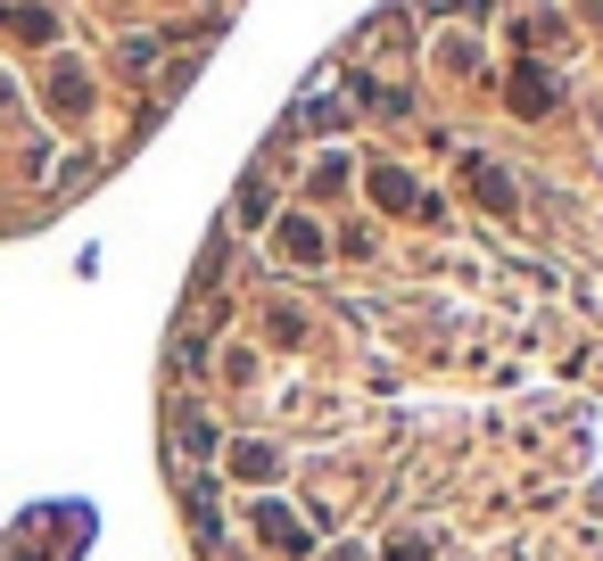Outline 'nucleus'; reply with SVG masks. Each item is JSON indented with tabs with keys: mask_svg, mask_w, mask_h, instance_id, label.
I'll list each match as a JSON object with an SVG mask.
<instances>
[{
	"mask_svg": "<svg viewBox=\"0 0 603 561\" xmlns=\"http://www.w3.org/2000/svg\"><path fill=\"white\" fill-rule=\"evenodd\" d=\"M256 529H265V546H282V553H306L298 520H289V512H273V504H265V512H256Z\"/></svg>",
	"mask_w": 603,
	"mask_h": 561,
	"instance_id": "1",
	"label": "nucleus"
}]
</instances>
